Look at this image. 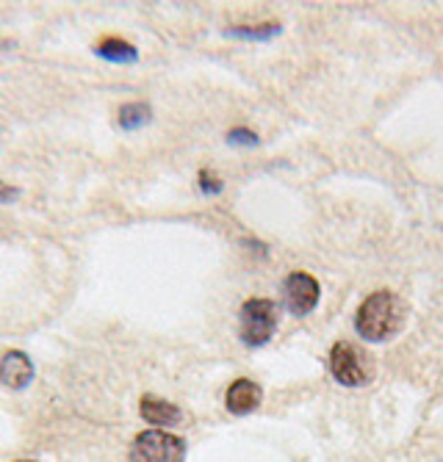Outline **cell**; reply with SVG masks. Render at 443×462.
<instances>
[{"instance_id":"cell-11","label":"cell","mask_w":443,"mask_h":462,"mask_svg":"<svg viewBox=\"0 0 443 462\" xmlns=\"http://www.w3.org/2000/svg\"><path fill=\"white\" fill-rule=\"evenodd\" d=\"M280 28L277 23H266V25H235V28H227L230 36H238V39H272L277 36Z\"/></svg>"},{"instance_id":"cell-5","label":"cell","mask_w":443,"mask_h":462,"mask_svg":"<svg viewBox=\"0 0 443 462\" xmlns=\"http://www.w3.org/2000/svg\"><path fill=\"white\" fill-rule=\"evenodd\" d=\"M321 297V288L316 282V277H310L308 272H291L283 282V302L286 310L297 319L308 316L316 310Z\"/></svg>"},{"instance_id":"cell-3","label":"cell","mask_w":443,"mask_h":462,"mask_svg":"<svg viewBox=\"0 0 443 462\" xmlns=\"http://www.w3.org/2000/svg\"><path fill=\"white\" fill-rule=\"evenodd\" d=\"M128 462H186V440L164 430H147L134 438Z\"/></svg>"},{"instance_id":"cell-6","label":"cell","mask_w":443,"mask_h":462,"mask_svg":"<svg viewBox=\"0 0 443 462\" xmlns=\"http://www.w3.org/2000/svg\"><path fill=\"white\" fill-rule=\"evenodd\" d=\"M33 360L20 349H12L0 357V385L12 391H25L33 383Z\"/></svg>"},{"instance_id":"cell-2","label":"cell","mask_w":443,"mask_h":462,"mask_svg":"<svg viewBox=\"0 0 443 462\" xmlns=\"http://www.w3.org/2000/svg\"><path fill=\"white\" fill-rule=\"evenodd\" d=\"M280 321V308L272 300H247L238 310V335L247 346H263L272 341Z\"/></svg>"},{"instance_id":"cell-8","label":"cell","mask_w":443,"mask_h":462,"mask_svg":"<svg viewBox=\"0 0 443 462\" xmlns=\"http://www.w3.org/2000/svg\"><path fill=\"white\" fill-rule=\"evenodd\" d=\"M139 412L150 427H158V430H170L183 421L180 407L167 399H158V396H144L139 402Z\"/></svg>"},{"instance_id":"cell-1","label":"cell","mask_w":443,"mask_h":462,"mask_svg":"<svg viewBox=\"0 0 443 462\" xmlns=\"http://www.w3.org/2000/svg\"><path fill=\"white\" fill-rule=\"evenodd\" d=\"M405 324V305L391 291H377L355 313V329L364 341L383 344Z\"/></svg>"},{"instance_id":"cell-12","label":"cell","mask_w":443,"mask_h":462,"mask_svg":"<svg viewBox=\"0 0 443 462\" xmlns=\"http://www.w3.org/2000/svg\"><path fill=\"white\" fill-rule=\"evenodd\" d=\"M227 142H230V144H238V147H255L261 139H258V134L250 131V128H233V131H227Z\"/></svg>"},{"instance_id":"cell-4","label":"cell","mask_w":443,"mask_h":462,"mask_svg":"<svg viewBox=\"0 0 443 462\" xmlns=\"http://www.w3.org/2000/svg\"><path fill=\"white\" fill-rule=\"evenodd\" d=\"M330 374L336 376V383L344 385V388H360V385H366V380H369V368H366L364 355H360L346 341H338L330 349Z\"/></svg>"},{"instance_id":"cell-14","label":"cell","mask_w":443,"mask_h":462,"mask_svg":"<svg viewBox=\"0 0 443 462\" xmlns=\"http://www.w3.org/2000/svg\"><path fill=\"white\" fill-rule=\"evenodd\" d=\"M20 199V189L9 186V183H0V205H12Z\"/></svg>"},{"instance_id":"cell-7","label":"cell","mask_w":443,"mask_h":462,"mask_svg":"<svg viewBox=\"0 0 443 462\" xmlns=\"http://www.w3.org/2000/svg\"><path fill=\"white\" fill-rule=\"evenodd\" d=\"M261 402H263L261 385L247 380V376H245V380H235L225 393V407L233 415H250V412H255L261 407Z\"/></svg>"},{"instance_id":"cell-13","label":"cell","mask_w":443,"mask_h":462,"mask_svg":"<svg viewBox=\"0 0 443 462\" xmlns=\"http://www.w3.org/2000/svg\"><path fill=\"white\" fill-rule=\"evenodd\" d=\"M199 191H203V194H219L222 180L211 170H203V172H199Z\"/></svg>"},{"instance_id":"cell-15","label":"cell","mask_w":443,"mask_h":462,"mask_svg":"<svg viewBox=\"0 0 443 462\" xmlns=\"http://www.w3.org/2000/svg\"><path fill=\"white\" fill-rule=\"evenodd\" d=\"M17 462H36V459H17Z\"/></svg>"},{"instance_id":"cell-9","label":"cell","mask_w":443,"mask_h":462,"mask_svg":"<svg viewBox=\"0 0 443 462\" xmlns=\"http://www.w3.org/2000/svg\"><path fill=\"white\" fill-rule=\"evenodd\" d=\"M95 56L111 64H134L139 61V51L131 45V42L119 39V36H106L95 45Z\"/></svg>"},{"instance_id":"cell-10","label":"cell","mask_w":443,"mask_h":462,"mask_svg":"<svg viewBox=\"0 0 443 462\" xmlns=\"http://www.w3.org/2000/svg\"><path fill=\"white\" fill-rule=\"evenodd\" d=\"M150 119H152V108L147 103H139V100L119 106V111H116V125L123 131H139Z\"/></svg>"}]
</instances>
